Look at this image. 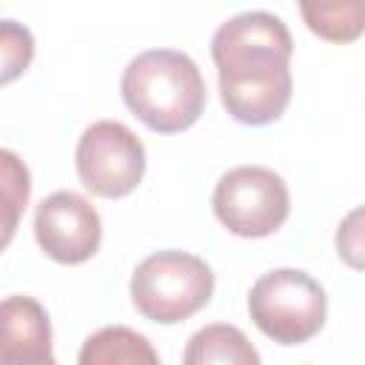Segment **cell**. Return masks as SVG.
<instances>
[{"instance_id": "cell-6", "label": "cell", "mask_w": 365, "mask_h": 365, "mask_svg": "<svg viewBox=\"0 0 365 365\" xmlns=\"http://www.w3.org/2000/svg\"><path fill=\"white\" fill-rule=\"evenodd\" d=\"M74 165L80 182L94 197L120 200L140 185L145 174V148L128 125L97 120L80 134Z\"/></svg>"}, {"instance_id": "cell-5", "label": "cell", "mask_w": 365, "mask_h": 365, "mask_svg": "<svg viewBox=\"0 0 365 365\" xmlns=\"http://www.w3.org/2000/svg\"><path fill=\"white\" fill-rule=\"evenodd\" d=\"M211 208L231 234L259 240L282 228L291 211V197L277 171L265 165H237L217 180Z\"/></svg>"}, {"instance_id": "cell-14", "label": "cell", "mask_w": 365, "mask_h": 365, "mask_svg": "<svg viewBox=\"0 0 365 365\" xmlns=\"http://www.w3.org/2000/svg\"><path fill=\"white\" fill-rule=\"evenodd\" d=\"M43 365H57V359H48V362H43Z\"/></svg>"}, {"instance_id": "cell-1", "label": "cell", "mask_w": 365, "mask_h": 365, "mask_svg": "<svg viewBox=\"0 0 365 365\" xmlns=\"http://www.w3.org/2000/svg\"><path fill=\"white\" fill-rule=\"evenodd\" d=\"M288 26L271 11H242L220 23L211 37V57L220 77L225 111L242 125H268L291 103Z\"/></svg>"}, {"instance_id": "cell-4", "label": "cell", "mask_w": 365, "mask_h": 365, "mask_svg": "<svg viewBox=\"0 0 365 365\" xmlns=\"http://www.w3.org/2000/svg\"><path fill=\"white\" fill-rule=\"evenodd\" d=\"M248 314L268 339L279 345H302L325 325L328 297L311 274L274 268L251 285Z\"/></svg>"}, {"instance_id": "cell-9", "label": "cell", "mask_w": 365, "mask_h": 365, "mask_svg": "<svg viewBox=\"0 0 365 365\" xmlns=\"http://www.w3.org/2000/svg\"><path fill=\"white\" fill-rule=\"evenodd\" d=\"M182 365H262L254 342L228 322H211L185 342Z\"/></svg>"}, {"instance_id": "cell-3", "label": "cell", "mask_w": 365, "mask_h": 365, "mask_svg": "<svg viewBox=\"0 0 365 365\" xmlns=\"http://www.w3.org/2000/svg\"><path fill=\"white\" fill-rule=\"evenodd\" d=\"M134 308L160 325H174L194 317L214 294V274L205 259L188 251H157L145 257L131 274Z\"/></svg>"}, {"instance_id": "cell-12", "label": "cell", "mask_w": 365, "mask_h": 365, "mask_svg": "<svg viewBox=\"0 0 365 365\" xmlns=\"http://www.w3.org/2000/svg\"><path fill=\"white\" fill-rule=\"evenodd\" d=\"M308 29L331 43H351L362 34L365 9L359 0L351 3H302L299 6Z\"/></svg>"}, {"instance_id": "cell-13", "label": "cell", "mask_w": 365, "mask_h": 365, "mask_svg": "<svg viewBox=\"0 0 365 365\" xmlns=\"http://www.w3.org/2000/svg\"><path fill=\"white\" fill-rule=\"evenodd\" d=\"M34 60V34L17 20H0V86L26 74Z\"/></svg>"}, {"instance_id": "cell-8", "label": "cell", "mask_w": 365, "mask_h": 365, "mask_svg": "<svg viewBox=\"0 0 365 365\" xmlns=\"http://www.w3.org/2000/svg\"><path fill=\"white\" fill-rule=\"evenodd\" d=\"M51 356L46 308L26 294L0 299V365H43Z\"/></svg>"}, {"instance_id": "cell-2", "label": "cell", "mask_w": 365, "mask_h": 365, "mask_svg": "<svg viewBox=\"0 0 365 365\" xmlns=\"http://www.w3.org/2000/svg\"><path fill=\"white\" fill-rule=\"evenodd\" d=\"M128 111L157 134L191 128L205 108V80L197 63L177 48H148L137 54L120 80Z\"/></svg>"}, {"instance_id": "cell-11", "label": "cell", "mask_w": 365, "mask_h": 365, "mask_svg": "<svg viewBox=\"0 0 365 365\" xmlns=\"http://www.w3.org/2000/svg\"><path fill=\"white\" fill-rule=\"evenodd\" d=\"M31 194V177L20 154L0 148V254L9 248V242L17 234L20 217L29 205Z\"/></svg>"}, {"instance_id": "cell-7", "label": "cell", "mask_w": 365, "mask_h": 365, "mask_svg": "<svg viewBox=\"0 0 365 365\" xmlns=\"http://www.w3.org/2000/svg\"><path fill=\"white\" fill-rule=\"evenodd\" d=\"M34 237L46 257L60 265L91 259L103 240L97 208L77 191H54L34 211Z\"/></svg>"}, {"instance_id": "cell-10", "label": "cell", "mask_w": 365, "mask_h": 365, "mask_svg": "<svg viewBox=\"0 0 365 365\" xmlns=\"http://www.w3.org/2000/svg\"><path fill=\"white\" fill-rule=\"evenodd\" d=\"M77 365H160V356L140 331L128 325H106L83 342Z\"/></svg>"}]
</instances>
